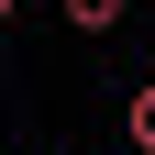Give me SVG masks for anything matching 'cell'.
<instances>
[{
    "instance_id": "obj_2",
    "label": "cell",
    "mask_w": 155,
    "mask_h": 155,
    "mask_svg": "<svg viewBox=\"0 0 155 155\" xmlns=\"http://www.w3.org/2000/svg\"><path fill=\"white\" fill-rule=\"evenodd\" d=\"M122 11H133V0H67V22H78V33H122Z\"/></svg>"
},
{
    "instance_id": "obj_3",
    "label": "cell",
    "mask_w": 155,
    "mask_h": 155,
    "mask_svg": "<svg viewBox=\"0 0 155 155\" xmlns=\"http://www.w3.org/2000/svg\"><path fill=\"white\" fill-rule=\"evenodd\" d=\"M11 11H22V0H0V33H11Z\"/></svg>"
},
{
    "instance_id": "obj_1",
    "label": "cell",
    "mask_w": 155,
    "mask_h": 155,
    "mask_svg": "<svg viewBox=\"0 0 155 155\" xmlns=\"http://www.w3.org/2000/svg\"><path fill=\"white\" fill-rule=\"evenodd\" d=\"M122 144H133V155H155V78L122 100Z\"/></svg>"
},
{
    "instance_id": "obj_4",
    "label": "cell",
    "mask_w": 155,
    "mask_h": 155,
    "mask_svg": "<svg viewBox=\"0 0 155 155\" xmlns=\"http://www.w3.org/2000/svg\"><path fill=\"white\" fill-rule=\"evenodd\" d=\"M0 144H11V133H0Z\"/></svg>"
}]
</instances>
